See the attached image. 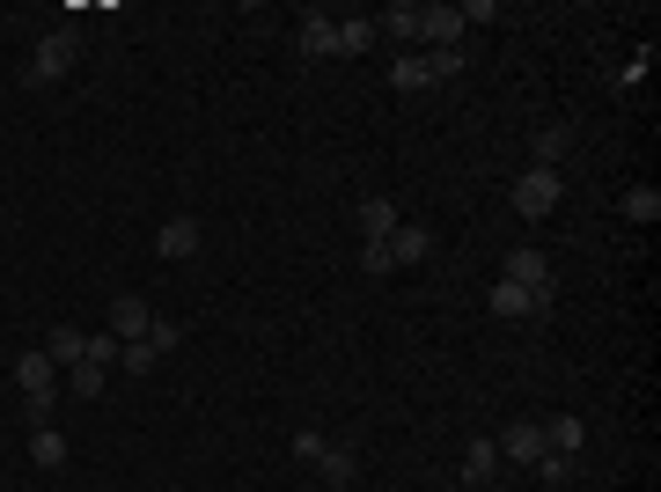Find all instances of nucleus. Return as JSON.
<instances>
[{
    "label": "nucleus",
    "instance_id": "nucleus-4",
    "mask_svg": "<svg viewBox=\"0 0 661 492\" xmlns=\"http://www.w3.org/2000/svg\"><path fill=\"white\" fill-rule=\"evenodd\" d=\"M492 448H500L508 464L537 470V464H544V448H551V442H544V419H514V426H500V442H492Z\"/></svg>",
    "mask_w": 661,
    "mask_h": 492
},
{
    "label": "nucleus",
    "instance_id": "nucleus-1",
    "mask_svg": "<svg viewBox=\"0 0 661 492\" xmlns=\"http://www.w3.org/2000/svg\"><path fill=\"white\" fill-rule=\"evenodd\" d=\"M559 198H566V176L559 170H522V176H514V214H522V221L559 214Z\"/></svg>",
    "mask_w": 661,
    "mask_h": 492
},
{
    "label": "nucleus",
    "instance_id": "nucleus-14",
    "mask_svg": "<svg viewBox=\"0 0 661 492\" xmlns=\"http://www.w3.org/2000/svg\"><path fill=\"white\" fill-rule=\"evenodd\" d=\"M492 317H514V323H529V317H544V309H537L529 295H522L514 279H500V287H492Z\"/></svg>",
    "mask_w": 661,
    "mask_h": 492
},
{
    "label": "nucleus",
    "instance_id": "nucleus-20",
    "mask_svg": "<svg viewBox=\"0 0 661 492\" xmlns=\"http://www.w3.org/2000/svg\"><path fill=\"white\" fill-rule=\"evenodd\" d=\"M103 382H111V368H96V361H73V368H67V390L73 397H96Z\"/></svg>",
    "mask_w": 661,
    "mask_h": 492
},
{
    "label": "nucleus",
    "instance_id": "nucleus-19",
    "mask_svg": "<svg viewBox=\"0 0 661 492\" xmlns=\"http://www.w3.org/2000/svg\"><path fill=\"white\" fill-rule=\"evenodd\" d=\"M81 345H89V339H81L73 323H59V331H52V339H45V353H52V361H59V375H67L73 361H81Z\"/></svg>",
    "mask_w": 661,
    "mask_h": 492
},
{
    "label": "nucleus",
    "instance_id": "nucleus-9",
    "mask_svg": "<svg viewBox=\"0 0 661 492\" xmlns=\"http://www.w3.org/2000/svg\"><path fill=\"white\" fill-rule=\"evenodd\" d=\"M155 250H162L170 265H184V258H198V221H192V214H176V221H162V236H155Z\"/></svg>",
    "mask_w": 661,
    "mask_h": 492
},
{
    "label": "nucleus",
    "instance_id": "nucleus-23",
    "mask_svg": "<svg viewBox=\"0 0 661 492\" xmlns=\"http://www.w3.org/2000/svg\"><path fill=\"white\" fill-rule=\"evenodd\" d=\"M155 361H162V353H155V345H147V339L118 345V368H125V375H155Z\"/></svg>",
    "mask_w": 661,
    "mask_h": 492
},
{
    "label": "nucleus",
    "instance_id": "nucleus-3",
    "mask_svg": "<svg viewBox=\"0 0 661 492\" xmlns=\"http://www.w3.org/2000/svg\"><path fill=\"white\" fill-rule=\"evenodd\" d=\"M500 279H514L537 309H551V295H559V287H551V265H544L537 250H508V272H500Z\"/></svg>",
    "mask_w": 661,
    "mask_h": 492
},
{
    "label": "nucleus",
    "instance_id": "nucleus-24",
    "mask_svg": "<svg viewBox=\"0 0 661 492\" xmlns=\"http://www.w3.org/2000/svg\"><path fill=\"white\" fill-rule=\"evenodd\" d=\"M426 75H434V81H456V75H464V45H441V52H426Z\"/></svg>",
    "mask_w": 661,
    "mask_h": 492
},
{
    "label": "nucleus",
    "instance_id": "nucleus-21",
    "mask_svg": "<svg viewBox=\"0 0 661 492\" xmlns=\"http://www.w3.org/2000/svg\"><path fill=\"white\" fill-rule=\"evenodd\" d=\"M367 45H375V23H367V15H353V23H339V52H345V59H361Z\"/></svg>",
    "mask_w": 661,
    "mask_h": 492
},
{
    "label": "nucleus",
    "instance_id": "nucleus-25",
    "mask_svg": "<svg viewBox=\"0 0 661 492\" xmlns=\"http://www.w3.org/2000/svg\"><path fill=\"white\" fill-rule=\"evenodd\" d=\"M573 464H581V456H559V448H544L537 478H544V485H573Z\"/></svg>",
    "mask_w": 661,
    "mask_h": 492
},
{
    "label": "nucleus",
    "instance_id": "nucleus-7",
    "mask_svg": "<svg viewBox=\"0 0 661 492\" xmlns=\"http://www.w3.org/2000/svg\"><path fill=\"white\" fill-rule=\"evenodd\" d=\"M147 323H155V309H147L140 295H118V301H111V339H118V345L147 339Z\"/></svg>",
    "mask_w": 661,
    "mask_h": 492
},
{
    "label": "nucleus",
    "instance_id": "nucleus-11",
    "mask_svg": "<svg viewBox=\"0 0 661 492\" xmlns=\"http://www.w3.org/2000/svg\"><path fill=\"white\" fill-rule=\"evenodd\" d=\"M566 155H573V133L566 125H544L537 140H529V170H559Z\"/></svg>",
    "mask_w": 661,
    "mask_h": 492
},
{
    "label": "nucleus",
    "instance_id": "nucleus-26",
    "mask_svg": "<svg viewBox=\"0 0 661 492\" xmlns=\"http://www.w3.org/2000/svg\"><path fill=\"white\" fill-rule=\"evenodd\" d=\"M81 361H96V368H111V361H118V339H111V331H96V339L81 345Z\"/></svg>",
    "mask_w": 661,
    "mask_h": 492
},
{
    "label": "nucleus",
    "instance_id": "nucleus-16",
    "mask_svg": "<svg viewBox=\"0 0 661 492\" xmlns=\"http://www.w3.org/2000/svg\"><path fill=\"white\" fill-rule=\"evenodd\" d=\"M390 81L412 96V89H434V75H426V52H397V67H390Z\"/></svg>",
    "mask_w": 661,
    "mask_h": 492
},
{
    "label": "nucleus",
    "instance_id": "nucleus-6",
    "mask_svg": "<svg viewBox=\"0 0 661 492\" xmlns=\"http://www.w3.org/2000/svg\"><path fill=\"white\" fill-rule=\"evenodd\" d=\"M294 37H301V59H331V52H339V15H323V8H309Z\"/></svg>",
    "mask_w": 661,
    "mask_h": 492
},
{
    "label": "nucleus",
    "instance_id": "nucleus-17",
    "mask_svg": "<svg viewBox=\"0 0 661 492\" xmlns=\"http://www.w3.org/2000/svg\"><path fill=\"white\" fill-rule=\"evenodd\" d=\"M317 470H323V485H331V492H345V485H353V448H331V442H323Z\"/></svg>",
    "mask_w": 661,
    "mask_h": 492
},
{
    "label": "nucleus",
    "instance_id": "nucleus-28",
    "mask_svg": "<svg viewBox=\"0 0 661 492\" xmlns=\"http://www.w3.org/2000/svg\"><path fill=\"white\" fill-rule=\"evenodd\" d=\"M361 272H375V279H383V272H390V250H383V243H361Z\"/></svg>",
    "mask_w": 661,
    "mask_h": 492
},
{
    "label": "nucleus",
    "instance_id": "nucleus-29",
    "mask_svg": "<svg viewBox=\"0 0 661 492\" xmlns=\"http://www.w3.org/2000/svg\"><path fill=\"white\" fill-rule=\"evenodd\" d=\"M456 15H464V30L470 23H492V15H500V0H470V8H456Z\"/></svg>",
    "mask_w": 661,
    "mask_h": 492
},
{
    "label": "nucleus",
    "instance_id": "nucleus-12",
    "mask_svg": "<svg viewBox=\"0 0 661 492\" xmlns=\"http://www.w3.org/2000/svg\"><path fill=\"white\" fill-rule=\"evenodd\" d=\"M419 23H426V52L464 45V15H456V8H419Z\"/></svg>",
    "mask_w": 661,
    "mask_h": 492
},
{
    "label": "nucleus",
    "instance_id": "nucleus-18",
    "mask_svg": "<svg viewBox=\"0 0 661 492\" xmlns=\"http://www.w3.org/2000/svg\"><path fill=\"white\" fill-rule=\"evenodd\" d=\"M492 470H500V448H492V442H470L464 448V485H486Z\"/></svg>",
    "mask_w": 661,
    "mask_h": 492
},
{
    "label": "nucleus",
    "instance_id": "nucleus-8",
    "mask_svg": "<svg viewBox=\"0 0 661 492\" xmlns=\"http://www.w3.org/2000/svg\"><path fill=\"white\" fill-rule=\"evenodd\" d=\"M353 214H361V243H390V228L404 221V214H397V198H361V206H353Z\"/></svg>",
    "mask_w": 661,
    "mask_h": 492
},
{
    "label": "nucleus",
    "instance_id": "nucleus-15",
    "mask_svg": "<svg viewBox=\"0 0 661 492\" xmlns=\"http://www.w3.org/2000/svg\"><path fill=\"white\" fill-rule=\"evenodd\" d=\"M544 442L559 448V456H581V442H588V426L573 412H559V419H544Z\"/></svg>",
    "mask_w": 661,
    "mask_h": 492
},
{
    "label": "nucleus",
    "instance_id": "nucleus-27",
    "mask_svg": "<svg viewBox=\"0 0 661 492\" xmlns=\"http://www.w3.org/2000/svg\"><path fill=\"white\" fill-rule=\"evenodd\" d=\"M176 339H184V331H176L170 317H155V323H147V345H155V353H176Z\"/></svg>",
    "mask_w": 661,
    "mask_h": 492
},
{
    "label": "nucleus",
    "instance_id": "nucleus-10",
    "mask_svg": "<svg viewBox=\"0 0 661 492\" xmlns=\"http://www.w3.org/2000/svg\"><path fill=\"white\" fill-rule=\"evenodd\" d=\"M383 250H390V272H397V265H419V258L434 250V236H426L419 221H397V228H390V243H383Z\"/></svg>",
    "mask_w": 661,
    "mask_h": 492
},
{
    "label": "nucleus",
    "instance_id": "nucleus-13",
    "mask_svg": "<svg viewBox=\"0 0 661 492\" xmlns=\"http://www.w3.org/2000/svg\"><path fill=\"white\" fill-rule=\"evenodd\" d=\"M30 464L37 470H67V434H59V426H30Z\"/></svg>",
    "mask_w": 661,
    "mask_h": 492
},
{
    "label": "nucleus",
    "instance_id": "nucleus-5",
    "mask_svg": "<svg viewBox=\"0 0 661 492\" xmlns=\"http://www.w3.org/2000/svg\"><path fill=\"white\" fill-rule=\"evenodd\" d=\"M15 390H23V397H59V361H52L45 345L15 361Z\"/></svg>",
    "mask_w": 661,
    "mask_h": 492
},
{
    "label": "nucleus",
    "instance_id": "nucleus-2",
    "mask_svg": "<svg viewBox=\"0 0 661 492\" xmlns=\"http://www.w3.org/2000/svg\"><path fill=\"white\" fill-rule=\"evenodd\" d=\"M73 52H81V37L73 30H52V37H37V52H30V89H52V81H67V67H73Z\"/></svg>",
    "mask_w": 661,
    "mask_h": 492
},
{
    "label": "nucleus",
    "instance_id": "nucleus-22",
    "mask_svg": "<svg viewBox=\"0 0 661 492\" xmlns=\"http://www.w3.org/2000/svg\"><path fill=\"white\" fill-rule=\"evenodd\" d=\"M661 214V192L654 184H632V192H625V221H654Z\"/></svg>",
    "mask_w": 661,
    "mask_h": 492
}]
</instances>
